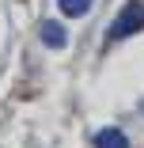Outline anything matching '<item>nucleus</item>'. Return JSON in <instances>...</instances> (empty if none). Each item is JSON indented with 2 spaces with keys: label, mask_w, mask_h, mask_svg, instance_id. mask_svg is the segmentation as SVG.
I'll use <instances>...</instances> for the list:
<instances>
[{
  "label": "nucleus",
  "mask_w": 144,
  "mask_h": 148,
  "mask_svg": "<svg viewBox=\"0 0 144 148\" xmlns=\"http://www.w3.org/2000/svg\"><path fill=\"white\" fill-rule=\"evenodd\" d=\"M136 31H144V4H140V0H129V4L118 12V19L110 23L106 38H110V42H121V38H129V34H136Z\"/></svg>",
  "instance_id": "nucleus-1"
},
{
  "label": "nucleus",
  "mask_w": 144,
  "mask_h": 148,
  "mask_svg": "<svg viewBox=\"0 0 144 148\" xmlns=\"http://www.w3.org/2000/svg\"><path fill=\"white\" fill-rule=\"evenodd\" d=\"M42 42H46L49 49H65V42H68V31H65V27L57 23V19H46V23H42Z\"/></svg>",
  "instance_id": "nucleus-2"
},
{
  "label": "nucleus",
  "mask_w": 144,
  "mask_h": 148,
  "mask_svg": "<svg viewBox=\"0 0 144 148\" xmlns=\"http://www.w3.org/2000/svg\"><path fill=\"white\" fill-rule=\"evenodd\" d=\"M95 148H133V144H129V137L121 129H99L95 133Z\"/></svg>",
  "instance_id": "nucleus-3"
},
{
  "label": "nucleus",
  "mask_w": 144,
  "mask_h": 148,
  "mask_svg": "<svg viewBox=\"0 0 144 148\" xmlns=\"http://www.w3.org/2000/svg\"><path fill=\"white\" fill-rule=\"evenodd\" d=\"M57 4H61V12L65 15H87V8H91V0H57Z\"/></svg>",
  "instance_id": "nucleus-4"
}]
</instances>
